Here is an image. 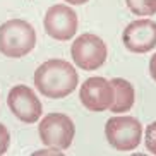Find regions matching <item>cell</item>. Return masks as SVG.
<instances>
[{
	"instance_id": "6da1fadb",
	"label": "cell",
	"mask_w": 156,
	"mask_h": 156,
	"mask_svg": "<svg viewBox=\"0 0 156 156\" xmlns=\"http://www.w3.org/2000/svg\"><path fill=\"white\" fill-rule=\"evenodd\" d=\"M79 77L72 65L65 60L51 58L43 62L34 72V84L46 98H65L77 87Z\"/></svg>"
},
{
	"instance_id": "8992f818",
	"label": "cell",
	"mask_w": 156,
	"mask_h": 156,
	"mask_svg": "<svg viewBox=\"0 0 156 156\" xmlns=\"http://www.w3.org/2000/svg\"><path fill=\"white\" fill-rule=\"evenodd\" d=\"M79 98L83 105L91 112L110 110L115 100V89L112 81L103 77H89L86 79L79 89Z\"/></svg>"
},
{
	"instance_id": "30bf717a",
	"label": "cell",
	"mask_w": 156,
	"mask_h": 156,
	"mask_svg": "<svg viewBox=\"0 0 156 156\" xmlns=\"http://www.w3.org/2000/svg\"><path fill=\"white\" fill-rule=\"evenodd\" d=\"M112 84H113V89H115V100L112 103L110 110L113 113H122V112L130 110L134 101H136V93H134L132 84L120 77L112 79Z\"/></svg>"
},
{
	"instance_id": "3957f363",
	"label": "cell",
	"mask_w": 156,
	"mask_h": 156,
	"mask_svg": "<svg viewBox=\"0 0 156 156\" xmlns=\"http://www.w3.org/2000/svg\"><path fill=\"white\" fill-rule=\"evenodd\" d=\"M74 64L83 70H96L106 62V50L105 41L96 34L84 33L72 43L70 48Z\"/></svg>"
},
{
	"instance_id": "277c9868",
	"label": "cell",
	"mask_w": 156,
	"mask_h": 156,
	"mask_svg": "<svg viewBox=\"0 0 156 156\" xmlns=\"http://www.w3.org/2000/svg\"><path fill=\"white\" fill-rule=\"evenodd\" d=\"M106 141L119 151H132L141 142L142 127L134 117H112L105 127Z\"/></svg>"
},
{
	"instance_id": "8fae6325",
	"label": "cell",
	"mask_w": 156,
	"mask_h": 156,
	"mask_svg": "<svg viewBox=\"0 0 156 156\" xmlns=\"http://www.w3.org/2000/svg\"><path fill=\"white\" fill-rule=\"evenodd\" d=\"M127 7L137 16L156 14V0H127Z\"/></svg>"
},
{
	"instance_id": "5b68a950",
	"label": "cell",
	"mask_w": 156,
	"mask_h": 156,
	"mask_svg": "<svg viewBox=\"0 0 156 156\" xmlns=\"http://www.w3.org/2000/svg\"><path fill=\"white\" fill-rule=\"evenodd\" d=\"M40 137L43 144L57 149H67L72 144L76 127L74 122L64 113H50L40 122Z\"/></svg>"
},
{
	"instance_id": "ba28073f",
	"label": "cell",
	"mask_w": 156,
	"mask_h": 156,
	"mask_svg": "<svg viewBox=\"0 0 156 156\" xmlns=\"http://www.w3.org/2000/svg\"><path fill=\"white\" fill-rule=\"evenodd\" d=\"M7 105H9L10 112L17 117L19 120H23L24 124H34L38 122L40 115H41V103L38 100L31 87L19 84L10 89L9 96H7Z\"/></svg>"
},
{
	"instance_id": "7a4b0ae2",
	"label": "cell",
	"mask_w": 156,
	"mask_h": 156,
	"mask_svg": "<svg viewBox=\"0 0 156 156\" xmlns=\"http://www.w3.org/2000/svg\"><path fill=\"white\" fill-rule=\"evenodd\" d=\"M36 45V31L24 19H10L0 26V53L10 58L28 55Z\"/></svg>"
},
{
	"instance_id": "9a60e30c",
	"label": "cell",
	"mask_w": 156,
	"mask_h": 156,
	"mask_svg": "<svg viewBox=\"0 0 156 156\" xmlns=\"http://www.w3.org/2000/svg\"><path fill=\"white\" fill-rule=\"evenodd\" d=\"M67 4H72V5H81V4H86L87 0H65Z\"/></svg>"
},
{
	"instance_id": "9c48e42d",
	"label": "cell",
	"mask_w": 156,
	"mask_h": 156,
	"mask_svg": "<svg viewBox=\"0 0 156 156\" xmlns=\"http://www.w3.org/2000/svg\"><path fill=\"white\" fill-rule=\"evenodd\" d=\"M124 45L134 53H147L156 46V23L151 19L134 21L124 31Z\"/></svg>"
},
{
	"instance_id": "52a82bcc",
	"label": "cell",
	"mask_w": 156,
	"mask_h": 156,
	"mask_svg": "<svg viewBox=\"0 0 156 156\" xmlns=\"http://www.w3.org/2000/svg\"><path fill=\"white\" fill-rule=\"evenodd\" d=\"M45 29L48 36L58 41L72 40L77 31V14L64 4H57L46 10Z\"/></svg>"
},
{
	"instance_id": "4fadbf2b",
	"label": "cell",
	"mask_w": 156,
	"mask_h": 156,
	"mask_svg": "<svg viewBox=\"0 0 156 156\" xmlns=\"http://www.w3.org/2000/svg\"><path fill=\"white\" fill-rule=\"evenodd\" d=\"M9 144H10V136H9V130L4 124H0V154H5L7 149H9Z\"/></svg>"
},
{
	"instance_id": "5bb4252c",
	"label": "cell",
	"mask_w": 156,
	"mask_h": 156,
	"mask_svg": "<svg viewBox=\"0 0 156 156\" xmlns=\"http://www.w3.org/2000/svg\"><path fill=\"white\" fill-rule=\"evenodd\" d=\"M149 74H151V77L156 81V53L151 57V62H149Z\"/></svg>"
},
{
	"instance_id": "7c38bea8",
	"label": "cell",
	"mask_w": 156,
	"mask_h": 156,
	"mask_svg": "<svg viewBox=\"0 0 156 156\" xmlns=\"http://www.w3.org/2000/svg\"><path fill=\"white\" fill-rule=\"evenodd\" d=\"M146 149L156 154V122L149 124L146 129Z\"/></svg>"
}]
</instances>
